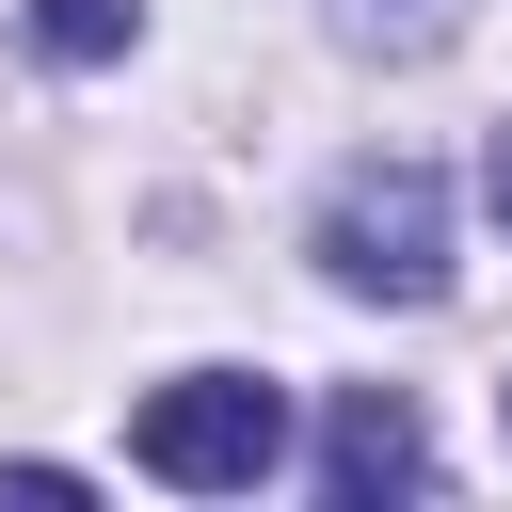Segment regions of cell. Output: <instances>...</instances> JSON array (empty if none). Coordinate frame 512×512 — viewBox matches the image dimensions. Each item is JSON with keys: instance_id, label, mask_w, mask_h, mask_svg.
Masks as SVG:
<instances>
[{"instance_id": "obj_5", "label": "cell", "mask_w": 512, "mask_h": 512, "mask_svg": "<svg viewBox=\"0 0 512 512\" xmlns=\"http://www.w3.org/2000/svg\"><path fill=\"white\" fill-rule=\"evenodd\" d=\"M496 224H512V128H496Z\"/></svg>"}, {"instance_id": "obj_3", "label": "cell", "mask_w": 512, "mask_h": 512, "mask_svg": "<svg viewBox=\"0 0 512 512\" xmlns=\"http://www.w3.org/2000/svg\"><path fill=\"white\" fill-rule=\"evenodd\" d=\"M416 464H432V432H416V400H384V384H352L336 416H320V480L368 512V496H416Z\"/></svg>"}, {"instance_id": "obj_4", "label": "cell", "mask_w": 512, "mask_h": 512, "mask_svg": "<svg viewBox=\"0 0 512 512\" xmlns=\"http://www.w3.org/2000/svg\"><path fill=\"white\" fill-rule=\"evenodd\" d=\"M16 16H32V48H48V64H112V48L144 32V0H16Z\"/></svg>"}, {"instance_id": "obj_2", "label": "cell", "mask_w": 512, "mask_h": 512, "mask_svg": "<svg viewBox=\"0 0 512 512\" xmlns=\"http://www.w3.org/2000/svg\"><path fill=\"white\" fill-rule=\"evenodd\" d=\"M320 272L368 288V304H432L448 288V192H432V160H352L320 192Z\"/></svg>"}, {"instance_id": "obj_1", "label": "cell", "mask_w": 512, "mask_h": 512, "mask_svg": "<svg viewBox=\"0 0 512 512\" xmlns=\"http://www.w3.org/2000/svg\"><path fill=\"white\" fill-rule=\"evenodd\" d=\"M128 464L176 480V496H256V480L288 464V400H272L256 368H176V384H144Z\"/></svg>"}]
</instances>
